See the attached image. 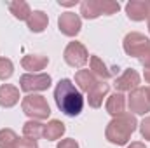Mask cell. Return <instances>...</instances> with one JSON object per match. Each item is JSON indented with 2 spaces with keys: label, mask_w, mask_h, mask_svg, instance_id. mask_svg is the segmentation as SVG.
I'll return each instance as SVG.
<instances>
[{
  "label": "cell",
  "mask_w": 150,
  "mask_h": 148,
  "mask_svg": "<svg viewBox=\"0 0 150 148\" xmlns=\"http://www.w3.org/2000/svg\"><path fill=\"white\" fill-rule=\"evenodd\" d=\"M54 99L58 108L67 117H77L84 108V96L70 78H61L54 89Z\"/></svg>",
  "instance_id": "6da1fadb"
},
{
  "label": "cell",
  "mask_w": 150,
  "mask_h": 148,
  "mask_svg": "<svg viewBox=\"0 0 150 148\" xmlns=\"http://www.w3.org/2000/svg\"><path fill=\"white\" fill-rule=\"evenodd\" d=\"M138 127V120L133 113H122L119 117H113L108 122L107 129H105V138L117 147H124L129 143L131 134L136 131Z\"/></svg>",
  "instance_id": "7a4b0ae2"
},
{
  "label": "cell",
  "mask_w": 150,
  "mask_h": 148,
  "mask_svg": "<svg viewBox=\"0 0 150 148\" xmlns=\"http://www.w3.org/2000/svg\"><path fill=\"white\" fill-rule=\"evenodd\" d=\"M21 110L25 115L30 117V120H45L51 115V108L49 103L44 96L40 94H28L23 98L21 101Z\"/></svg>",
  "instance_id": "3957f363"
},
{
  "label": "cell",
  "mask_w": 150,
  "mask_h": 148,
  "mask_svg": "<svg viewBox=\"0 0 150 148\" xmlns=\"http://www.w3.org/2000/svg\"><path fill=\"white\" fill-rule=\"evenodd\" d=\"M51 84H52V78L47 73H25L19 78V89L28 94L47 91Z\"/></svg>",
  "instance_id": "277c9868"
},
{
  "label": "cell",
  "mask_w": 150,
  "mask_h": 148,
  "mask_svg": "<svg viewBox=\"0 0 150 148\" xmlns=\"http://www.w3.org/2000/svg\"><path fill=\"white\" fill-rule=\"evenodd\" d=\"M63 59L72 68H82L89 61V52L84 44L80 42H70L63 51Z\"/></svg>",
  "instance_id": "5b68a950"
},
{
  "label": "cell",
  "mask_w": 150,
  "mask_h": 148,
  "mask_svg": "<svg viewBox=\"0 0 150 148\" xmlns=\"http://www.w3.org/2000/svg\"><path fill=\"white\" fill-rule=\"evenodd\" d=\"M122 47H124V51H126L127 56H131V58H140V56L150 47V40H149V37H145L143 33L131 32V33H127V35L124 37Z\"/></svg>",
  "instance_id": "8992f818"
},
{
  "label": "cell",
  "mask_w": 150,
  "mask_h": 148,
  "mask_svg": "<svg viewBox=\"0 0 150 148\" xmlns=\"http://www.w3.org/2000/svg\"><path fill=\"white\" fill-rule=\"evenodd\" d=\"M127 106L134 115H145L150 111V101L147 96V89L136 87L134 91L129 92L127 96Z\"/></svg>",
  "instance_id": "52a82bcc"
},
{
  "label": "cell",
  "mask_w": 150,
  "mask_h": 148,
  "mask_svg": "<svg viewBox=\"0 0 150 148\" xmlns=\"http://www.w3.org/2000/svg\"><path fill=\"white\" fill-rule=\"evenodd\" d=\"M58 28H59V32L63 35L75 37V35H79V32L82 28V19L75 12H63L58 18Z\"/></svg>",
  "instance_id": "ba28073f"
},
{
  "label": "cell",
  "mask_w": 150,
  "mask_h": 148,
  "mask_svg": "<svg viewBox=\"0 0 150 148\" xmlns=\"http://www.w3.org/2000/svg\"><path fill=\"white\" fill-rule=\"evenodd\" d=\"M140 75L136 70H133V68H129V70H126L122 75H119L117 78H115V82H113V85H115V89H117V92H131V91H134L136 87H140Z\"/></svg>",
  "instance_id": "9c48e42d"
},
{
  "label": "cell",
  "mask_w": 150,
  "mask_h": 148,
  "mask_svg": "<svg viewBox=\"0 0 150 148\" xmlns=\"http://www.w3.org/2000/svg\"><path fill=\"white\" fill-rule=\"evenodd\" d=\"M126 14L131 21H145L150 18V4L145 0H131L126 4Z\"/></svg>",
  "instance_id": "30bf717a"
},
{
  "label": "cell",
  "mask_w": 150,
  "mask_h": 148,
  "mask_svg": "<svg viewBox=\"0 0 150 148\" xmlns=\"http://www.w3.org/2000/svg\"><path fill=\"white\" fill-rule=\"evenodd\" d=\"M108 91H110V85H108L105 80L98 82V84L87 92V103H89V106H91V108H100V106L103 105V99L107 98Z\"/></svg>",
  "instance_id": "8fae6325"
},
{
  "label": "cell",
  "mask_w": 150,
  "mask_h": 148,
  "mask_svg": "<svg viewBox=\"0 0 150 148\" xmlns=\"http://www.w3.org/2000/svg\"><path fill=\"white\" fill-rule=\"evenodd\" d=\"M47 65H49V58L47 56H42V54H26L21 59V66L25 70H28L30 73H38Z\"/></svg>",
  "instance_id": "7c38bea8"
},
{
  "label": "cell",
  "mask_w": 150,
  "mask_h": 148,
  "mask_svg": "<svg viewBox=\"0 0 150 148\" xmlns=\"http://www.w3.org/2000/svg\"><path fill=\"white\" fill-rule=\"evenodd\" d=\"M19 101V89L11 84L0 85V106L2 108H12Z\"/></svg>",
  "instance_id": "4fadbf2b"
},
{
  "label": "cell",
  "mask_w": 150,
  "mask_h": 148,
  "mask_svg": "<svg viewBox=\"0 0 150 148\" xmlns=\"http://www.w3.org/2000/svg\"><path fill=\"white\" fill-rule=\"evenodd\" d=\"M75 84L79 85V91H82V92L87 94L98 84V78L94 77V73L91 70H79L75 73Z\"/></svg>",
  "instance_id": "5bb4252c"
},
{
  "label": "cell",
  "mask_w": 150,
  "mask_h": 148,
  "mask_svg": "<svg viewBox=\"0 0 150 148\" xmlns=\"http://www.w3.org/2000/svg\"><path fill=\"white\" fill-rule=\"evenodd\" d=\"M26 25H28L30 32H33V33H42V32L47 28V25H49V18H47V14H45L44 11H33V12L30 14V18H28Z\"/></svg>",
  "instance_id": "9a60e30c"
},
{
  "label": "cell",
  "mask_w": 150,
  "mask_h": 148,
  "mask_svg": "<svg viewBox=\"0 0 150 148\" xmlns=\"http://www.w3.org/2000/svg\"><path fill=\"white\" fill-rule=\"evenodd\" d=\"M65 131H67L65 124H63L61 120L52 118V120H49V122L44 125V138H45L47 141H56V140H59V138L65 134Z\"/></svg>",
  "instance_id": "2e32d148"
},
{
  "label": "cell",
  "mask_w": 150,
  "mask_h": 148,
  "mask_svg": "<svg viewBox=\"0 0 150 148\" xmlns=\"http://www.w3.org/2000/svg\"><path fill=\"white\" fill-rule=\"evenodd\" d=\"M80 14L86 19H96L103 14L101 0H84L80 4Z\"/></svg>",
  "instance_id": "e0dca14e"
},
{
  "label": "cell",
  "mask_w": 150,
  "mask_h": 148,
  "mask_svg": "<svg viewBox=\"0 0 150 148\" xmlns=\"http://www.w3.org/2000/svg\"><path fill=\"white\" fill-rule=\"evenodd\" d=\"M126 99L122 96V92H113L112 96H108L107 99V111L112 117H119L122 113H126Z\"/></svg>",
  "instance_id": "ac0fdd59"
},
{
  "label": "cell",
  "mask_w": 150,
  "mask_h": 148,
  "mask_svg": "<svg viewBox=\"0 0 150 148\" xmlns=\"http://www.w3.org/2000/svg\"><path fill=\"white\" fill-rule=\"evenodd\" d=\"M89 66H91V72L94 73V77L98 78H101V80H107V78H110L112 77V70L103 63V59L101 58H98V56H89Z\"/></svg>",
  "instance_id": "d6986e66"
},
{
  "label": "cell",
  "mask_w": 150,
  "mask_h": 148,
  "mask_svg": "<svg viewBox=\"0 0 150 148\" xmlns=\"http://www.w3.org/2000/svg\"><path fill=\"white\" fill-rule=\"evenodd\" d=\"M9 11L11 14L19 19V21H28L30 14H32V9L28 5V2L25 0H16V2H9Z\"/></svg>",
  "instance_id": "ffe728a7"
},
{
  "label": "cell",
  "mask_w": 150,
  "mask_h": 148,
  "mask_svg": "<svg viewBox=\"0 0 150 148\" xmlns=\"http://www.w3.org/2000/svg\"><path fill=\"white\" fill-rule=\"evenodd\" d=\"M23 134H25V138L37 141L38 138L44 136V124H40L38 120H28L23 125Z\"/></svg>",
  "instance_id": "44dd1931"
},
{
  "label": "cell",
  "mask_w": 150,
  "mask_h": 148,
  "mask_svg": "<svg viewBox=\"0 0 150 148\" xmlns=\"http://www.w3.org/2000/svg\"><path fill=\"white\" fill-rule=\"evenodd\" d=\"M18 141V134L12 129H0V148H12Z\"/></svg>",
  "instance_id": "7402d4cb"
},
{
  "label": "cell",
  "mask_w": 150,
  "mask_h": 148,
  "mask_svg": "<svg viewBox=\"0 0 150 148\" xmlns=\"http://www.w3.org/2000/svg\"><path fill=\"white\" fill-rule=\"evenodd\" d=\"M14 73V65L7 58H0V80H7Z\"/></svg>",
  "instance_id": "603a6c76"
},
{
  "label": "cell",
  "mask_w": 150,
  "mask_h": 148,
  "mask_svg": "<svg viewBox=\"0 0 150 148\" xmlns=\"http://www.w3.org/2000/svg\"><path fill=\"white\" fill-rule=\"evenodd\" d=\"M101 9H103V14L105 16H112L115 12H119L120 4L115 2V0H101Z\"/></svg>",
  "instance_id": "cb8c5ba5"
},
{
  "label": "cell",
  "mask_w": 150,
  "mask_h": 148,
  "mask_svg": "<svg viewBox=\"0 0 150 148\" xmlns=\"http://www.w3.org/2000/svg\"><path fill=\"white\" fill-rule=\"evenodd\" d=\"M12 148H37V141L28 140V138H18L16 145Z\"/></svg>",
  "instance_id": "d4e9b609"
},
{
  "label": "cell",
  "mask_w": 150,
  "mask_h": 148,
  "mask_svg": "<svg viewBox=\"0 0 150 148\" xmlns=\"http://www.w3.org/2000/svg\"><path fill=\"white\" fill-rule=\"evenodd\" d=\"M140 132H142V136L150 141V117H145L143 120H142V124H140Z\"/></svg>",
  "instance_id": "484cf974"
},
{
  "label": "cell",
  "mask_w": 150,
  "mask_h": 148,
  "mask_svg": "<svg viewBox=\"0 0 150 148\" xmlns=\"http://www.w3.org/2000/svg\"><path fill=\"white\" fill-rule=\"evenodd\" d=\"M56 148H79V143L72 138H67V140H61Z\"/></svg>",
  "instance_id": "4316f807"
},
{
  "label": "cell",
  "mask_w": 150,
  "mask_h": 148,
  "mask_svg": "<svg viewBox=\"0 0 150 148\" xmlns=\"http://www.w3.org/2000/svg\"><path fill=\"white\" fill-rule=\"evenodd\" d=\"M138 59H140V63L145 66V70H149V68H150V47L143 52V54H142V56H140V58H138Z\"/></svg>",
  "instance_id": "83f0119b"
},
{
  "label": "cell",
  "mask_w": 150,
  "mask_h": 148,
  "mask_svg": "<svg viewBox=\"0 0 150 148\" xmlns=\"http://www.w3.org/2000/svg\"><path fill=\"white\" fill-rule=\"evenodd\" d=\"M58 4H59V5H63V7H74L75 4H77V0H72V2H67V0H58Z\"/></svg>",
  "instance_id": "f1b7e54d"
},
{
  "label": "cell",
  "mask_w": 150,
  "mask_h": 148,
  "mask_svg": "<svg viewBox=\"0 0 150 148\" xmlns=\"http://www.w3.org/2000/svg\"><path fill=\"white\" fill-rule=\"evenodd\" d=\"M127 148H147V147H145L142 141H133V143H131V145H129Z\"/></svg>",
  "instance_id": "f546056e"
},
{
  "label": "cell",
  "mask_w": 150,
  "mask_h": 148,
  "mask_svg": "<svg viewBox=\"0 0 150 148\" xmlns=\"http://www.w3.org/2000/svg\"><path fill=\"white\" fill-rule=\"evenodd\" d=\"M143 77H145V80L150 84V68H149V70H145V75H143Z\"/></svg>",
  "instance_id": "4dcf8cb0"
},
{
  "label": "cell",
  "mask_w": 150,
  "mask_h": 148,
  "mask_svg": "<svg viewBox=\"0 0 150 148\" xmlns=\"http://www.w3.org/2000/svg\"><path fill=\"white\" fill-rule=\"evenodd\" d=\"M147 96H149V101H150V87L147 89Z\"/></svg>",
  "instance_id": "1f68e13d"
},
{
  "label": "cell",
  "mask_w": 150,
  "mask_h": 148,
  "mask_svg": "<svg viewBox=\"0 0 150 148\" xmlns=\"http://www.w3.org/2000/svg\"><path fill=\"white\" fill-rule=\"evenodd\" d=\"M149 32H150V18H149Z\"/></svg>",
  "instance_id": "d6a6232c"
}]
</instances>
